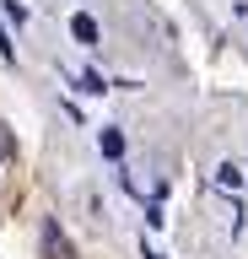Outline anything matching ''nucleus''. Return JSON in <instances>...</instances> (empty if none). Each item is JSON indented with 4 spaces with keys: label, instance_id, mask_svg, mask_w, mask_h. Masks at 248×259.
Instances as JSON below:
<instances>
[{
    "label": "nucleus",
    "instance_id": "obj_3",
    "mask_svg": "<svg viewBox=\"0 0 248 259\" xmlns=\"http://www.w3.org/2000/svg\"><path fill=\"white\" fill-rule=\"evenodd\" d=\"M216 189L237 194V189H243V167H232V162H221V167H216Z\"/></svg>",
    "mask_w": 248,
    "mask_h": 259
},
{
    "label": "nucleus",
    "instance_id": "obj_8",
    "mask_svg": "<svg viewBox=\"0 0 248 259\" xmlns=\"http://www.w3.org/2000/svg\"><path fill=\"white\" fill-rule=\"evenodd\" d=\"M146 259H162V254H157V248H146Z\"/></svg>",
    "mask_w": 248,
    "mask_h": 259
},
{
    "label": "nucleus",
    "instance_id": "obj_5",
    "mask_svg": "<svg viewBox=\"0 0 248 259\" xmlns=\"http://www.w3.org/2000/svg\"><path fill=\"white\" fill-rule=\"evenodd\" d=\"M76 87H81L86 97H103V92H108V81H103L97 70H81V76H76Z\"/></svg>",
    "mask_w": 248,
    "mask_h": 259
},
{
    "label": "nucleus",
    "instance_id": "obj_6",
    "mask_svg": "<svg viewBox=\"0 0 248 259\" xmlns=\"http://www.w3.org/2000/svg\"><path fill=\"white\" fill-rule=\"evenodd\" d=\"M0 60H17V44L6 38V27H0Z\"/></svg>",
    "mask_w": 248,
    "mask_h": 259
},
{
    "label": "nucleus",
    "instance_id": "obj_4",
    "mask_svg": "<svg viewBox=\"0 0 248 259\" xmlns=\"http://www.w3.org/2000/svg\"><path fill=\"white\" fill-rule=\"evenodd\" d=\"M97 151L108 162H119V157H124V135H119V130H103V135H97Z\"/></svg>",
    "mask_w": 248,
    "mask_h": 259
},
{
    "label": "nucleus",
    "instance_id": "obj_1",
    "mask_svg": "<svg viewBox=\"0 0 248 259\" xmlns=\"http://www.w3.org/2000/svg\"><path fill=\"white\" fill-rule=\"evenodd\" d=\"M43 248H49V259H76L70 243H65V232H60V222H43Z\"/></svg>",
    "mask_w": 248,
    "mask_h": 259
},
{
    "label": "nucleus",
    "instance_id": "obj_7",
    "mask_svg": "<svg viewBox=\"0 0 248 259\" xmlns=\"http://www.w3.org/2000/svg\"><path fill=\"white\" fill-rule=\"evenodd\" d=\"M6 151H11V141H6V135H0V157H6Z\"/></svg>",
    "mask_w": 248,
    "mask_h": 259
},
{
    "label": "nucleus",
    "instance_id": "obj_2",
    "mask_svg": "<svg viewBox=\"0 0 248 259\" xmlns=\"http://www.w3.org/2000/svg\"><path fill=\"white\" fill-rule=\"evenodd\" d=\"M70 32H76V44L97 49V22H92V16H86V11H76V16H70Z\"/></svg>",
    "mask_w": 248,
    "mask_h": 259
},
{
    "label": "nucleus",
    "instance_id": "obj_9",
    "mask_svg": "<svg viewBox=\"0 0 248 259\" xmlns=\"http://www.w3.org/2000/svg\"><path fill=\"white\" fill-rule=\"evenodd\" d=\"M0 162H6V157H0Z\"/></svg>",
    "mask_w": 248,
    "mask_h": 259
}]
</instances>
